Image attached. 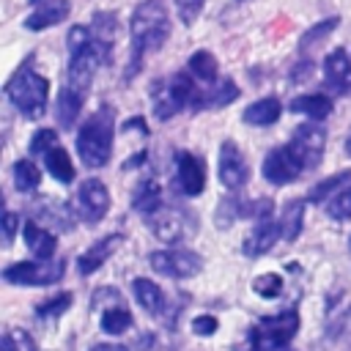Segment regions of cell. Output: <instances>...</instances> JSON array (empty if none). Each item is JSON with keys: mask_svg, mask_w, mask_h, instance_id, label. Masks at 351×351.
Segmentation results:
<instances>
[{"mask_svg": "<svg viewBox=\"0 0 351 351\" xmlns=\"http://www.w3.org/2000/svg\"><path fill=\"white\" fill-rule=\"evenodd\" d=\"M132 58L126 69V80L140 71V63L148 52L162 49V44L170 36V16L165 11L162 0H143L132 14Z\"/></svg>", "mask_w": 351, "mask_h": 351, "instance_id": "1", "label": "cell"}, {"mask_svg": "<svg viewBox=\"0 0 351 351\" xmlns=\"http://www.w3.org/2000/svg\"><path fill=\"white\" fill-rule=\"evenodd\" d=\"M112 126H115V110L110 104H101L96 112L88 115V121L77 129V154L85 167L96 170L104 167L112 156Z\"/></svg>", "mask_w": 351, "mask_h": 351, "instance_id": "2", "label": "cell"}, {"mask_svg": "<svg viewBox=\"0 0 351 351\" xmlns=\"http://www.w3.org/2000/svg\"><path fill=\"white\" fill-rule=\"evenodd\" d=\"M5 99L14 104V110L27 118L36 121L44 115L47 110V99H49V82L44 74H38L30 60H25L5 82Z\"/></svg>", "mask_w": 351, "mask_h": 351, "instance_id": "3", "label": "cell"}, {"mask_svg": "<svg viewBox=\"0 0 351 351\" xmlns=\"http://www.w3.org/2000/svg\"><path fill=\"white\" fill-rule=\"evenodd\" d=\"M195 85L189 80V74H167V77H159L151 82V107H154V115L159 121H170L176 112H181L184 107L192 104V96H195Z\"/></svg>", "mask_w": 351, "mask_h": 351, "instance_id": "4", "label": "cell"}, {"mask_svg": "<svg viewBox=\"0 0 351 351\" xmlns=\"http://www.w3.org/2000/svg\"><path fill=\"white\" fill-rule=\"evenodd\" d=\"M66 274V261H49V258H38V261H19L3 269V280L11 285H27V288H38V285H52Z\"/></svg>", "mask_w": 351, "mask_h": 351, "instance_id": "5", "label": "cell"}, {"mask_svg": "<svg viewBox=\"0 0 351 351\" xmlns=\"http://www.w3.org/2000/svg\"><path fill=\"white\" fill-rule=\"evenodd\" d=\"M296 329H299V313L296 310H282L277 315L263 318L252 329V335H255L258 351H280L293 340Z\"/></svg>", "mask_w": 351, "mask_h": 351, "instance_id": "6", "label": "cell"}, {"mask_svg": "<svg viewBox=\"0 0 351 351\" xmlns=\"http://www.w3.org/2000/svg\"><path fill=\"white\" fill-rule=\"evenodd\" d=\"M148 230L167 244L184 241L192 230H195V217L186 208H176V206H162L154 214H148Z\"/></svg>", "mask_w": 351, "mask_h": 351, "instance_id": "7", "label": "cell"}, {"mask_svg": "<svg viewBox=\"0 0 351 351\" xmlns=\"http://www.w3.org/2000/svg\"><path fill=\"white\" fill-rule=\"evenodd\" d=\"M148 263L156 274L170 277V280H186L195 277L203 269V258L192 250H181V247H170V250H156L148 255Z\"/></svg>", "mask_w": 351, "mask_h": 351, "instance_id": "8", "label": "cell"}, {"mask_svg": "<svg viewBox=\"0 0 351 351\" xmlns=\"http://www.w3.org/2000/svg\"><path fill=\"white\" fill-rule=\"evenodd\" d=\"M291 151L296 154V159L302 162L304 170H313L321 165L324 159V145H326V134L318 123H302L293 129L291 140H288Z\"/></svg>", "mask_w": 351, "mask_h": 351, "instance_id": "9", "label": "cell"}, {"mask_svg": "<svg viewBox=\"0 0 351 351\" xmlns=\"http://www.w3.org/2000/svg\"><path fill=\"white\" fill-rule=\"evenodd\" d=\"M263 170V178L274 186H285V184H293L299 178V173L304 170L302 162L296 159V154L291 151V145H280V148H271L261 165Z\"/></svg>", "mask_w": 351, "mask_h": 351, "instance_id": "10", "label": "cell"}, {"mask_svg": "<svg viewBox=\"0 0 351 351\" xmlns=\"http://www.w3.org/2000/svg\"><path fill=\"white\" fill-rule=\"evenodd\" d=\"M173 186L184 197H195V195L203 192V186H206V165H203V159L197 154L176 151V178H173Z\"/></svg>", "mask_w": 351, "mask_h": 351, "instance_id": "11", "label": "cell"}, {"mask_svg": "<svg viewBox=\"0 0 351 351\" xmlns=\"http://www.w3.org/2000/svg\"><path fill=\"white\" fill-rule=\"evenodd\" d=\"M110 208V192L99 178H85L77 186V211L88 225H96L104 219Z\"/></svg>", "mask_w": 351, "mask_h": 351, "instance_id": "12", "label": "cell"}, {"mask_svg": "<svg viewBox=\"0 0 351 351\" xmlns=\"http://www.w3.org/2000/svg\"><path fill=\"white\" fill-rule=\"evenodd\" d=\"M217 176H219V184L225 189H241L247 184V162L241 156V151L236 148L233 140H225L219 145V159H217Z\"/></svg>", "mask_w": 351, "mask_h": 351, "instance_id": "13", "label": "cell"}, {"mask_svg": "<svg viewBox=\"0 0 351 351\" xmlns=\"http://www.w3.org/2000/svg\"><path fill=\"white\" fill-rule=\"evenodd\" d=\"M277 236H280V222H277L271 214L258 217L255 225H252V230H250L247 239L241 241V250H244V255H250V258H261L263 252H269V250L274 247Z\"/></svg>", "mask_w": 351, "mask_h": 351, "instance_id": "14", "label": "cell"}, {"mask_svg": "<svg viewBox=\"0 0 351 351\" xmlns=\"http://www.w3.org/2000/svg\"><path fill=\"white\" fill-rule=\"evenodd\" d=\"M324 82L340 96L351 93V58L343 47L332 49L324 58Z\"/></svg>", "mask_w": 351, "mask_h": 351, "instance_id": "15", "label": "cell"}, {"mask_svg": "<svg viewBox=\"0 0 351 351\" xmlns=\"http://www.w3.org/2000/svg\"><path fill=\"white\" fill-rule=\"evenodd\" d=\"M121 233H110V236H101L99 241H93L80 258H77V271L82 274V277H88V274H93V271H99L104 263H107V258L118 250V244H121Z\"/></svg>", "mask_w": 351, "mask_h": 351, "instance_id": "16", "label": "cell"}, {"mask_svg": "<svg viewBox=\"0 0 351 351\" xmlns=\"http://www.w3.org/2000/svg\"><path fill=\"white\" fill-rule=\"evenodd\" d=\"M239 99V88L233 80H222V82H214L211 88H203V90H195L192 96V112H200V110H208V107H228L230 101Z\"/></svg>", "mask_w": 351, "mask_h": 351, "instance_id": "17", "label": "cell"}, {"mask_svg": "<svg viewBox=\"0 0 351 351\" xmlns=\"http://www.w3.org/2000/svg\"><path fill=\"white\" fill-rule=\"evenodd\" d=\"M69 14H71V3H69V0H44V3H38V5L25 16V27H27V30L55 27V25H60Z\"/></svg>", "mask_w": 351, "mask_h": 351, "instance_id": "18", "label": "cell"}, {"mask_svg": "<svg viewBox=\"0 0 351 351\" xmlns=\"http://www.w3.org/2000/svg\"><path fill=\"white\" fill-rule=\"evenodd\" d=\"M288 110L296 115H307L310 121H324L332 112V99L326 93H302L291 99Z\"/></svg>", "mask_w": 351, "mask_h": 351, "instance_id": "19", "label": "cell"}, {"mask_svg": "<svg viewBox=\"0 0 351 351\" xmlns=\"http://www.w3.org/2000/svg\"><path fill=\"white\" fill-rule=\"evenodd\" d=\"M280 115H282V104L274 96H263V99L247 104V110L241 112L244 123H250V126H271L280 121Z\"/></svg>", "mask_w": 351, "mask_h": 351, "instance_id": "20", "label": "cell"}, {"mask_svg": "<svg viewBox=\"0 0 351 351\" xmlns=\"http://www.w3.org/2000/svg\"><path fill=\"white\" fill-rule=\"evenodd\" d=\"M41 159H44V167H47V173L58 181V184H71L74 181V165H71V159H69V154H66V148L60 145V143H55V145H49L44 154H41Z\"/></svg>", "mask_w": 351, "mask_h": 351, "instance_id": "21", "label": "cell"}, {"mask_svg": "<svg viewBox=\"0 0 351 351\" xmlns=\"http://www.w3.org/2000/svg\"><path fill=\"white\" fill-rule=\"evenodd\" d=\"M132 291H134L137 304H140L145 313H151V315H162V313H165V293H162V288H159L154 280H148V277H134V280H132Z\"/></svg>", "mask_w": 351, "mask_h": 351, "instance_id": "22", "label": "cell"}, {"mask_svg": "<svg viewBox=\"0 0 351 351\" xmlns=\"http://www.w3.org/2000/svg\"><path fill=\"white\" fill-rule=\"evenodd\" d=\"M85 99H88V96L77 93V90L69 88V85H63L60 93H58V101H55V118H58V123L66 126V129H71V126L77 123V118H80V110H82Z\"/></svg>", "mask_w": 351, "mask_h": 351, "instance_id": "23", "label": "cell"}, {"mask_svg": "<svg viewBox=\"0 0 351 351\" xmlns=\"http://www.w3.org/2000/svg\"><path fill=\"white\" fill-rule=\"evenodd\" d=\"M165 203H162V186H159V181H154V178H143V181H137V186H134V192H132V208L137 211V214H154L156 208H162Z\"/></svg>", "mask_w": 351, "mask_h": 351, "instance_id": "24", "label": "cell"}, {"mask_svg": "<svg viewBox=\"0 0 351 351\" xmlns=\"http://www.w3.org/2000/svg\"><path fill=\"white\" fill-rule=\"evenodd\" d=\"M22 233H25V244H27V250H30L36 258H52V255H55L58 241H55V236H52L47 228H41L38 222L27 219V222L22 225Z\"/></svg>", "mask_w": 351, "mask_h": 351, "instance_id": "25", "label": "cell"}, {"mask_svg": "<svg viewBox=\"0 0 351 351\" xmlns=\"http://www.w3.org/2000/svg\"><path fill=\"white\" fill-rule=\"evenodd\" d=\"M90 36H93L99 52L104 55V60H110L112 58V44H115V14L99 11L90 22Z\"/></svg>", "mask_w": 351, "mask_h": 351, "instance_id": "26", "label": "cell"}, {"mask_svg": "<svg viewBox=\"0 0 351 351\" xmlns=\"http://www.w3.org/2000/svg\"><path fill=\"white\" fill-rule=\"evenodd\" d=\"M304 203L307 200H288L285 206H282V214H280V236L285 239V241H296L299 239V233H302V228H304Z\"/></svg>", "mask_w": 351, "mask_h": 351, "instance_id": "27", "label": "cell"}, {"mask_svg": "<svg viewBox=\"0 0 351 351\" xmlns=\"http://www.w3.org/2000/svg\"><path fill=\"white\" fill-rule=\"evenodd\" d=\"M351 186V170H340V173H335V176H329V178H324V181H318L310 192H307V203H318V206H324L329 197H335L337 192H343V189H348Z\"/></svg>", "mask_w": 351, "mask_h": 351, "instance_id": "28", "label": "cell"}, {"mask_svg": "<svg viewBox=\"0 0 351 351\" xmlns=\"http://www.w3.org/2000/svg\"><path fill=\"white\" fill-rule=\"evenodd\" d=\"M186 66H189V74H192V77H197L200 82L214 85V82H217V77H219L217 58H214L208 49H197V52H192Z\"/></svg>", "mask_w": 351, "mask_h": 351, "instance_id": "29", "label": "cell"}, {"mask_svg": "<svg viewBox=\"0 0 351 351\" xmlns=\"http://www.w3.org/2000/svg\"><path fill=\"white\" fill-rule=\"evenodd\" d=\"M11 173H14V186H16L22 195L36 192L38 184H41V173H38V167H36L30 159H16Z\"/></svg>", "mask_w": 351, "mask_h": 351, "instance_id": "30", "label": "cell"}, {"mask_svg": "<svg viewBox=\"0 0 351 351\" xmlns=\"http://www.w3.org/2000/svg\"><path fill=\"white\" fill-rule=\"evenodd\" d=\"M132 324H134V318L121 302L101 313V332H107V335H123Z\"/></svg>", "mask_w": 351, "mask_h": 351, "instance_id": "31", "label": "cell"}, {"mask_svg": "<svg viewBox=\"0 0 351 351\" xmlns=\"http://www.w3.org/2000/svg\"><path fill=\"white\" fill-rule=\"evenodd\" d=\"M71 302H74V296L69 291L55 293V296H49V299H44V302L36 304V315L38 318H58V315H63L71 307Z\"/></svg>", "mask_w": 351, "mask_h": 351, "instance_id": "32", "label": "cell"}, {"mask_svg": "<svg viewBox=\"0 0 351 351\" xmlns=\"http://www.w3.org/2000/svg\"><path fill=\"white\" fill-rule=\"evenodd\" d=\"M324 211H326L335 222H346V219H351V186L343 189V192H337L335 197H329V200L324 203Z\"/></svg>", "mask_w": 351, "mask_h": 351, "instance_id": "33", "label": "cell"}, {"mask_svg": "<svg viewBox=\"0 0 351 351\" xmlns=\"http://www.w3.org/2000/svg\"><path fill=\"white\" fill-rule=\"evenodd\" d=\"M252 291L263 299H277L282 293V277L280 274H261L252 280Z\"/></svg>", "mask_w": 351, "mask_h": 351, "instance_id": "34", "label": "cell"}, {"mask_svg": "<svg viewBox=\"0 0 351 351\" xmlns=\"http://www.w3.org/2000/svg\"><path fill=\"white\" fill-rule=\"evenodd\" d=\"M337 22H340L337 16H329V19H321L318 25H313V27H310V30H307V33L302 36V47H313V44L318 41V38L329 36V33H332V30L337 27Z\"/></svg>", "mask_w": 351, "mask_h": 351, "instance_id": "35", "label": "cell"}, {"mask_svg": "<svg viewBox=\"0 0 351 351\" xmlns=\"http://www.w3.org/2000/svg\"><path fill=\"white\" fill-rule=\"evenodd\" d=\"M173 3H176V14L184 25H192L206 5V0H173Z\"/></svg>", "mask_w": 351, "mask_h": 351, "instance_id": "36", "label": "cell"}, {"mask_svg": "<svg viewBox=\"0 0 351 351\" xmlns=\"http://www.w3.org/2000/svg\"><path fill=\"white\" fill-rule=\"evenodd\" d=\"M58 143V132L55 129H38L36 134H33V140H30V154H36V156H41L49 145H55Z\"/></svg>", "mask_w": 351, "mask_h": 351, "instance_id": "37", "label": "cell"}, {"mask_svg": "<svg viewBox=\"0 0 351 351\" xmlns=\"http://www.w3.org/2000/svg\"><path fill=\"white\" fill-rule=\"evenodd\" d=\"M217 318L214 315H197L195 321H192V329H195V335H200V337H211L214 332H217Z\"/></svg>", "mask_w": 351, "mask_h": 351, "instance_id": "38", "label": "cell"}, {"mask_svg": "<svg viewBox=\"0 0 351 351\" xmlns=\"http://www.w3.org/2000/svg\"><path fill=\"white\" fill-rule=\"evenodd\" d=\"M5 335L11 337L14 351H36V343H33V337H30L27 332H22V329H11V332H5Z\"/></svg>", "mask_w": 351, "mask_h": 351, "instance_id": "39", "label": "cell"}, {"mask_svg": "<svg viewBox=\"0 0 351 351\" xmlns=\"http://www.w3.org/2000/svg\"><path fill=\"white\" fill-rule=\"evenodd\" d=\"M16 225H19V217H16L14 211H5V214H3V239H5V244H11V241H14Z\"/></svg>", "mask_w": 351, "mask_h": 351, "instance_id": "40", "label": "cell"}, {"mask_svg": "<svg viewBox=\"0 0 351 351\" xmlns=\"http://www.w3.org/2000/svg\"><path fill=\"white\" fill-rule=\"evenodd\" d=\"M123 129H126V132H132V129H137V132H143V134L148 132V126H145V121H143V118H129V121L123 123Z\"/></svg>", "mask_w": 351, "mask_h": 351, "instance_id": "41", "label": "cell"}, {"mask_svg": "<svg viewBox=\"0 0 351 351\" xmlns=\"http://www.w3.org/2000/svg\"><path fill=\"white\" fill-rule=\"evenodd\" d=\"M90 351H126V348L115 346V343H96V346H90Z\"/></svg>", "mask_w": 351, "mask_h": 351, "instance_id": "42", "label": "cell"}, {"mask_svg": "<svg viewBox=\"0 0 351 351\" xmlns=\"http://www.w3.org/2000/svg\"><path fill=\"white\" fill-rule=\"evenodd\" d=\"M0 351H14V343H11L8 335H3V340H0Z\"/></svg>", "mask_w": 351, "mask_h": 351, "instance_id": "43", "label": "cell"}, {"mask_svg": "<svg viewBox=\"0 0 351 351\" xmlns=\"http://www.w3.org/2000/svg\"><path fill=\"white\" fill-rule=\"evenodd\" d=\"M346 154H348V156H351V137H348V140H346Z\"/></svg>", "mask_w": 351, "mask_h": 351, "instance_id": "44", "label": "cell"}, {"mask_svg": "<svg viewBox=\"0 0 351 351\" xmlns=\"http://www.w3.org/2000/svg\"><path fill=\"white\" fill-rule=\"evenodd\" d=\"M27 3H30V5H38V3H44V0H27Z\"/></svg>", "mask_w": 351, "mask_h": 351, "instance_id": "45", "label": "cell"}]
</instances>
